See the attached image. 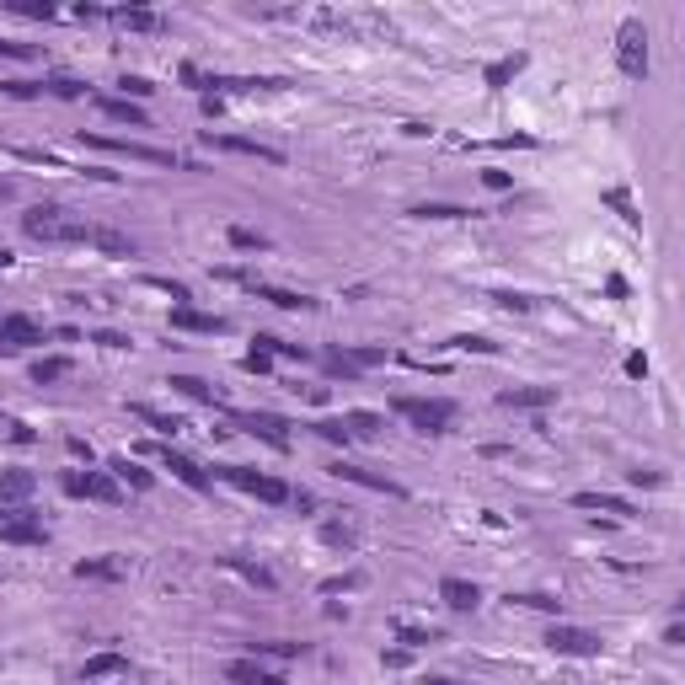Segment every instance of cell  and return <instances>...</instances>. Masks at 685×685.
<instances>
[{"label":"cell","instance_id":"1","mask_svg":"<svg viewBox=\"0 0 685 685\" xmlns=\"http://www.w3.org/2000/svg\"><path fill=\"white\" fill-rule=\"evenodd\" d=\"M21 230L32 241H91V225L70 220V209H59V204H32L21 214Z\"/></svg>","mask_w":685,"mask_h":685},{"label":"cell","instance_id":"2","mask_svg":"<svg viewBox=\"0 0 685 685\" xmlns=\"http://www.w3.org/2000/svg\"><path fill=\"white\" fill-rule=\"evenodd\" d=\"M397 418H407L418 434H445L455 423V402H445V397H397Z\"/></svg>","mask_w":685,"mask_h":685},{"label":"cell","instance_id":"3","mask_svg":"<svg viewBox=\"0 0 685 685\" xmlns=\"http://www.w3.org/2000/svg\"><path fill=\"white\" fill-rule=\"evenodd\" d=\"M214 477L230 482V488H241V493H252V498H263V504H289V498H295L279 477H263V472H252V466H214Z\"/></svg>","mask_w":685,"mask_h":685},{"label":"cell","instance_id":"4","mask_svg":"<svg viewBox=\"0 0 685 685\" xmlns=\"http://www.w3.org/2000/svg\"><path fill=\"white\" fill-rule=\"evenodd\" d=\"M616 64H622V75H632V80L648 75V27H643L638 16L622 21V32H616Z\"/></svg>","mask_w":685,"mask_h":685},{"label":"cell","instance_id":"5","mask_svg":"<svg viewBox=\"0 0 685 685\" xmlns=\"http://www.w3.org/2000/svg\"><path fill=\"white\" fill-rule=\"evenodd\" d=\"M59 488H64L70 498H91V504H118V498H123L118 477H107V472H64Z\"/></svg>","mask_w":685,"mask_h":685},{"label":"cell","instance_id":"6","mask_svg":"<svg viewBox=\"0 0 685 685\" xmlns=\"http://www.w3.org/2000/svg\"><path fill=\"white\" fill-rule=\"evenodd\" d=\"M80 145L113 150V155H129V161H155V166H188V161H182V155H171V150H150V145H134V139H107V134H86V129H80Z\"/></svg>","mask_w":685,"mask_h":685},{"label":"cell","instance_id":"7","mask_svg":"<svg viewBox=\"0 0 685 685\" xmlns=\"http://www.w3.org/2000/svg\"><path fill=\"white\" fill-rule=\"evenodd\" d=\"M547 643H552V654H568V659H595L600 654V632H584V627H552L547 632Z\"/></svg>","mask_w":685,"mask_h":685},{"label":"cell","instance_id":"8","mask_svg":"<svg viewBox=\"0 0 685 685\" xmlns=\"http://www.w3.org/2000/svg\"><path fill=\"white\" fill-rule=\"evenodd\" d=\"M230 418H236V423H241V429H246L252 439H263V445H273L279 455L289 450V434H284L289 423H284V418H273V413H230Z\"/></svg>","mask_w":685,"mask_h":685},{"label":"cell","instance_id":"9","mask_svg":"<svg viewBox=\"0 0 685 685\" xmlns=\"http://www.w3.org/2000/svg\"><path fill=\"white\" fill-rule=\"evenodd\" d=\"M161 466H166V472H171L182 488H193V493H209V488H214V477H209V472H204L193 455H182V450H171V445L161 450Z\"/></svg>","mask_w":685,"mask_h":685},{"label":"cell","instance_id":"10","mask_svg":"<svg viewBox=\"0 0 685 685\" xmlns=\"http://www.w3.org/2000/svg\"><path fill=\"white\" fill-rule=\"evenodd\" d=\"M32 343H43V332H38L32 316H0V354H21Z\"/></svg>","mask_w":685,"mask_h":685},{"label":"cell","instance_id":"11","mask_svg":"<svg viewBox=\"0 0 685 685\" xmlns=\"http://www.w3.org/2000/svg\"><path fill=\"white\" fill-rule=\"evenodd\" d=\"M557 402V386H509L498 391V407H520V413H541Z\"/></svg>","mask_w":685,"mask_h":685},{"label":"cell","instance_id":"12","mask_svg":"<svg viewBox=\"0 0 685 685\" xmlns=\"http://www.w3.org/2000/svg\"><path fill=\"white\" fill-rule=\"evenodd\" d=\"M439 600H445L450 611H461V616H466V611H477V606H482V589H477L472 579H455V573H450V579H439Z\"/></svg>","mask_w":685,"mask_h":685},{"label":"cell","instance_id":"13","mask_svg":"<svg viewBox=\"0 0 685 685\" xmlns=\"http://www.w3.org/2000/svg\"><path fill=\"white\" fill-rule=\"evenodd\" d=\"M43 536H48V530H43L32 514H11V520L0 525V541H5V547H43Z\"/></svg>","mask_w":685,"mask_h":685},{"label":"cell","instance_id":"14","mask_svg":"<svg viewBox=\"0 0 685 685\" xmlns=\"http://www.w3.org/2000/svg\"><path fill=\"white\" fill-rule=\"evenodd\" d=\"M225 681L230 685H284V675L263 670L257 659H230V664H225Z\"/></svg>","mask_w":685,"mask_h":685},{"label":"cell","instance_id":"15","mask_svg":"<svg viewBox=\"0 0 685 685\" xmlns=\"http://www.w3.org/2000/svg\"><path fill=\"white\" fill-rule=\"evenodd\" d=\"M332 477H343V482H354V488H375V493H391V498H402V488H397L391 477H375V472H364V466H348V461H338V466H332Z\"/></svg>","mask_w":685,"mask_h":685},{"label":"cell","instance_id":"16","mask_svg":"<svg viewBox=\"0 0 685 685\" xmlns=\"http://www.w3.org/2000/svg\"><path fill=\"white\" fill-rule=\"evenodd\" d=\"M204 139H209V145H220V150H236V155H257V161H273V166L284 161L279 150H268V145H257V139H236V134H214V129H209Z\"/></svg>","mask_w":685,"mask_h":685},{"label":"cell","instance_id":"17","mask_svg":"<svg viewBox=\"0 0 685 685\" xmlns=\"http://www.w3.org/2000/svg\"><path fill=\"white\" fill-rule=\"evenodd\" d=\"M246 289H257V300H268V305H279V311H311V305H316L311 295H295V289H273V284H257V279H246Z\"/></svg>","mask_w":685,"mask_h":685},{"label":"cell","instance_id":"18","mask_svg":"<svg viewBox=\"0 0 685 685\" xmlns=\"http://www.w3.org/2000/svg\"><path fill=\"white\" fill-rule=\"evenodd\" d=\"M171 327H177V332H225V316H209V311L177 305V311H171Z\"/></svg>","mask_w":685,"mask_h":685},{"label":"cell","instance_id":"19","mask_svg":"<svg viewBox=\"0 0 685 685\" xmlns=\"http://www.w3.org/2000/svg\"><path fill=\"white\" fill-rule=\"evenodd\" d=\"M102 113H107L113 123H129V129H145V123H150V113H145L139 102H129V96H102Z\"/></svg>","mask_w":685,"mask_h":685},{"label":"cell","instance_id":"20","mask_svg":"<svg viewBox=\"0 0 685 685\" xmlns=\"http://www.w3.org/2000/svg\"><path fill=\"white\" fill-rule=\"evenodd\" d=\"M107 675H129V659L123 654H91L80 664V681H107Z\"/></svg>","mask_w":685,"mask_h":685},{"label":"cell","instance_id":"21","mask_svg":"<svg viewBox=\"0 0 685 685\" xmlns=\"http://www.w3.org/2000/svg\"><path fill=\"white\" fill-rule=\"evenodd\" d=\"M32 488H38L32 472H0V504H27Z\"/></svg>","mask_w":685,"mask_h":685},{"label":"cell","instance_id":"22","mask_svg":"<svg viewBox=\"0 0 685 685\" xmlns=\"http://www.w3.org/2000/svg\"><path fill=\"white\" fill-rule=\"evenodd\" d=\"M123 573H129L123 557H86V563H75V579H123Z\"/></svg>","mask_w":685,"mask_h":685},{"label":"cell","instance_id":"23","mask_svg":"<svg viewBox=\"0 0 685 685\" xmlns=\"http://www.w3.org/2000/svg\"><path fill=\"white\" fill-rule=\"evenodd\" d=\"M91 246H102V252H113V257H134V236L107 230V225H91Z\"/></svg>","mask_w":685,"mask_h":685},{"label":"cell","instance_id":"24","mask_svg":"<svg viewBox=\"0 0 685 685\" xmlns=\"http://www.w3.org/2000/svg\"><path fill=\"white\" fill-rule=\"evenodd\" d=\"M113 21H123V27H134V32H155V27H161V16L145 11V5H118Z\"/></svg>","mask_w":685,"mask_h":685},{"label":"cell","instance_id":"25","mask_svg":"<svg viewBox=\"0 0 685 685\" xmlns=\"http://www.w3.org/2000/svg\"><path fill=\"white\" fill-rule=\"evenodd\" d=\"M573 504H579V509H600V514H632V504L616 498V493H579Z\"/></svg>","mask_w":685,"mask_h":685},{"label":"cell","instance_id":"26","mask_svg":"<svg viewBox=\"0 0 685 685\" xmlns=\"http://www.w3.org/2000/svg\"><path fill=\"white\" fill-rule=\"evenodd\" d=\"M166 386H177L182 397H193V402H209V407H220V397H214V386H204L198 375H171Z\"/></svg>","mask_w":685,"mask_h":685},{"label":"cell","instance_id":"27","mask_svg":"<svg viewBox=\"0 0 685 685\" xmlns=\"http://www.w3.org/2000/svg\"><path fill=\"white\" fill-rule=\"evenodd\" d=\"M343 429H348L354 439H375V434H380L386 423H380L375 413H364V407H359V413H343Z\"/></svg>","mask_w":685,"mask_h":685},{"label":"cell","instance_id":"28","mask_svg":"<svg viewBox=\"0 0 685 685\" xmlns=\"http://www.w3.org/2000/svg\"><path fill=\"white\" fill-rule=\"evenodd\" d=\"M220 563H225L230 573H241L246 584H257V589H273V573H268V568H257V563H246V557H220Z\"/></svg>","mask_w":685,"mask_h":685},{"label":"cell","instance_id":"29","mask_svg":"<svg viewBox=\"0 0 685 685\" xmlns=\"http://www.w3.org/2000/svg\"><path fill=\"white\" fill-rule=\"evenodd\" d=\"M525 70V54H509V59H493L488 64V86H509L514 75Z\"/></svg>","mask_w":685,"mask_h":685},{"label":"cell","instance_id":"30","mask_svg":"<svg viewBox=\"0 0 685 685\" xmlns=\"http://www.w3.org/2000/svg\"><path fill=\"white\" fill-rule=\"evenodd\" d=\"M113 472H118V482H129V488H139V493L155 488V472H145V466H134V461H113Z\"/></svg>","mask_w":685,"mask_h":685},{"label":"cell","instance_id":"31","mask_svg":"<svg viewBox=\"0 0 685 685\" xmlns=\"http://www.w3.org/2000/svg\"><path fill=\"white\" fill-rule=\"evenodd\" d=\"M64 375H70V359H59V354L32 364V380H38V386H54V380H64Z\"/></svg>","mask_w":685,"mask_h":685},{"label":"cell","instance_id":"32","mask_svg":"<svg viewBox=\"0 0 685 685\" xmlns=\"http://www.w3.org/2000/svg\"><path fill=\"white\" fill-rule=\"evenodd\" d=\"M606 204H611V209H616V214H622V220H627V225H638V220H643V214H638V204H632V193H627V188H611V193H606Z\"/></svg>","mask_w":685,"mask_h":685},{"label":"cell","instance_id":"33","mask_svg":"<svg viewBox=\"0 0 685 685\" xmlns=\"http://www.w3.org/2000/svg\"><path fill=\"white\" fill-rule=\"evenodd\" d=\"M413 214H418V220H466L472 209H461V204H418Z\"/></svg>","mask_w":685,"mask_h":685},{"label":"cell","instance_id":"34","mask_svg":"<svg viewBox=\"0 0 685 685\" xmlns=\"http://www.w3.org/2000/svg\"><path fill=\"white\" fill-rule=\"evenodd\" d=\"M134 418H145L155 434H177V429H182L177 418H166V413H155V407H145V402H134Z\"/></svg>","mask_w":685,"mask_h":685},{"label":"cell","instance_id":"35","mask_svg":"<svg viewBox=\"0 0 685 685\" xmlns=\"http://www.w3.org/2000/svg\"><path fill=\"white\" fill-rule=\"evenodd\" d=\"M230 246H236V252H263L268 236H257V230H246V225H230Z\"/></svg>","mask_w":685,"mask_h":685},{"label":"cell","instance_id":"36","mask_svg":"<svg viewBox=\"0 0 685 685\" xmlns=\"http://www.w3.org/2000/svg\"><path fill=\"white\" fill-rule=\"evenodd\" d=\"M327 370H332V375H343V380H359V364H354V354H343V348H332V354H327Z\"/></svg>","mask_w":685,"mask_h":685},{"label":"cell","instance_id":"37","mask_svg":"<svg viewBox=\"0 0 685 685\" xmlns=\"http://www.w3.org/2000/svg\"><path fill=\"white\" fill-rule=\"evenodd\" d=\"M311 429H316L327 445H348V439H354V434L343 429V418H322V423H311Z\"/></svg>","mask_w":685,"mask_h":685},{"label":"cell","instance_id":"38","mask_svg":"<svg viewBox=\"0 0 685 685\" xmlns=\"http://www.w3.org/2000/svg\"><path fill=\"white\" fill-rule=\"evenodd\" d=\"M257 348H268V354H284V359H311L300 343H284V338H257Z\"/></svg>","mask_w":685,"mask_h":685},{"label":"cell","instance_id":"39","mask_svg":"<svg viewBox=\"0 0 685 685\" xmlns=\"http://www.w3.org/2000/svg\"><path fill=\"white\" fill-rule=\"evenodd\" d=\"M252 654H268V659H300L305 648H300V643H252Z\"/></svg>","mask_w":685,"mask_h":685},{"label":"cell","instance_id":"40","mask_svg":"<svg viewBox=\"0 0 685 685\" xmlns=\"http://www.w3.org/2000/svg\"><path fill=\"white\" fill-rule=\"evenodd\" d=\"M43 91H54V96H80L86 86H80V80H70V75H48V80H43Z\"/></svg>","mask_w":685,"mask_h":685},{"label":"cell","instance_id":"41","mask_svg":"<svg viewBox=\"0 0 685 685\" xmlns=\"http://www.w3.org/2000/svg\"><path fill=\"white\" fill-rule=\"evenodd\" d=\"M322 541H327V547H354V530L332 520V525H322Z\"/></svg>","mask_w":685,"mask_h":685},{"label":"cell","instance_id":"42","mask_svg":"<svg viewBox=\"0 0 685 685\" xmlns=\"http://www.w3.org/2000/svg\"><path fill=\"white\" fill-rule=\"evenodd\" d=\"M241 364H246L252 375H268V370H273V354H268V348H252V354H246Z\"/></svg>","mask_w":685,"mask_h":685},{"label":"cell","instance_id":"43","mask_svg":"<svg viewBox=\"0 0 685 685\" xmlns=\"http://www.w3.org/2000/svg\"><path fill=\"white\" fill-rule=\"evenodd\" d=\"M5 96H43V80H5Z\"/></svg>","mask_w":685,"mask_h":685},{"label":"cell","instance_id":"44","mask_svg":"<svg viewBox=\"0 0 685 685\" xmlns=\"http://www.w3.org/2000/svg\"><path fill=\"white\" fill-rule=\"evenodd\" d=\"M118 86H123V96H150V91H155V86H150L145 75H123Z\"/></svg>","mask_w":685,"mask_h":685},{"label":"cell","instance_id":"45","mask_svg":"<svg viewBox=\"0 0 685 685\" xmlns=\"http://www.w3.org/2000/svg\"><path fill=\"white\" fill-rule=\"evenodd\" d=\"M354 364L370 370V364H386V354H380V348H354Z\"/></svg>","mask_w":685,"mask_h":685},{"label":"cell","instance_id":"46","mask_svg":"<svg viewBox=\"0 0 685 685\" xmlns=\"http://www.w3.org/2000/svg\"><path fill=\"white\" fill-rule=\"evenodd\" d=\"M11 11H21V16H54V5H38V0H16Z\"/></svg>","mask_w":685,"mask_h":685},{"label":"cell","instance_id":"47","mask_svg":"<svg viewBox=\"0 0 685 685\" xmlns=\"http://www.w3.org/2000/svg\"><path fill=\"white\" fill-rule=\"evenodd\" d=\"M402 643H413V648H423V643H434V632H423V627H402Z\"/></svg>","mask_w":685,"mask_h":685},{"label":"cell","instance_id":"48","mask_svg":"<svg viewBox=\"0 0 685 685\" xmlns=\"http://www.w3.org/2000/svg\"><path fill=\"white\" fill-rule=\"evenodd\" d=\"M482 182H488L493 193H504V188H509V171H482Z\"/></svg>","mask_w":685,"mask_h":685},{"label":"cell","instance_id":"49","mask_svg":"<svg viewBox=\"0 0 685 685\" xmlns=\"http://www.w3.org/2000/svg\"><path fill=\"white\" fill-rule=\"evenodd\" d=\"M96 343L102 348H129V338H118V332H96Z\"/></svg>","mask_w":685,"mask_h":685},{"label":"cell","instance_id":"50","mask_svg":"<svg viewBox=\"0 0 685 685\" xmlns=\"http://www.w3.org/2000/svg\"><path fill=\"white\" fill-rule=\"evenodd\" d=\"M632 482H638V488H659L664 477H659V472H632Z\"/></svg>","mask_w":685,"mask_h":685},{"label":"cell","instance_id":"51","mask_svg":"<svg viewBox=\"0 0 685 685\" xmlns=\"http://www.w3.org/2000/svg\"><path fill=\"white\" fill-rule=\"evenodd\" d=\"M0 268H11V252H5V246H0Z\"/></svg>","mask_w":685,"mask_h":685},{"label":"cell","instance_id":"52","mask_svg":"<svg viewBox=\"0 0 685 685\" xmlns=\"http://www.w3.org/2000/svg\"><path fill=\"white\" fill-rule=\"evenodd\" d=\"M0 198H11V188H5V182H0Z\"/></svg>","mask_w":685,"mask_h":685}]
</instances>
